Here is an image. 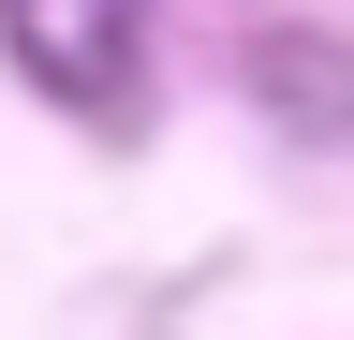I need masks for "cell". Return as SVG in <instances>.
<instances>
[{
    "mask_svg": "<svg viewBox=\"0 0 354 340\" xmlns=\"http://www.w3.org/2000/svg\"><path fill=\"white\" fill-rule=\"evenodd\" d=\"M133 30H148V0H0V45L30 60V89L88 118H133Z\"/></svg>",
    "mask_w": 354,
    "mask_h": 340,
    "instance_id": "1",
    "label": "cell"
}]
</instances>
